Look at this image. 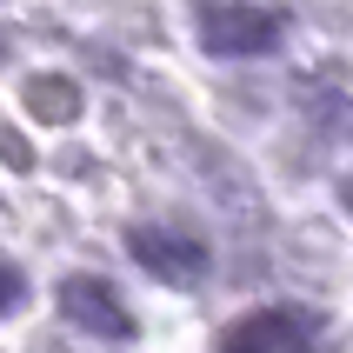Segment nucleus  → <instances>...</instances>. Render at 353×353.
Wrapping results in <instances>:
<instances>
[{
  "instance_id": "1",
  "label": "nucleus",
  "mask_w": 353,
  "mask_h": 353,
  "mask_svg": "<svg viewBox=\"0 0 353 353\" xmlns=\"http://www.w3.org/2000/svg\"><path fill=\"white\" fill-rule=\"evenodd\" d=\"M280 34H287V14L260 7V0H214V7H200V47L220 60H260L280 47Z\"/></svg>"
},
{
  "instance_id": "2",
  "label": "nucleus",
  "mask_w": 353,
  "mask_h": 353,
  "mask_svg": "<svg viewBox=\"0 0 353 353\" xmlns=\"http://www.w3.org/2000/svg\"><path fill=\"white\" fill-rule=\"evenodd\" d=\"M220 353H320V314L294 307V300L254 307L220 334Z\"/></svg>"
},
{
  "instance_id": "3",
  "label": "nucleus",
  "mask_w": 353,
  "mask_h": 353,
  "mask_svg": "<svg viewBox=\"0 0 353 353\" xmlns=\"http://www.w3.org/2000/svg\"><path fill=\"white\" fill-rule=\"evenodd\" d=\"M127 254L154 280H167V287H200L207 280V247L194 234H174V227H134L127 234Z\"/></svg>"
},
{
  "instance_id": "4",
  "label": "nucleus",
  "mask_w": 353,
  "mask_h": 353,
  "mask_svg": "<svg viewBox=\"0 0 353 353\" xmlns=\"http://www.w3.org/2000/svg\"><path fill=\"white\" fill-rule=\"evenodd\" d=\"M60 314L74 320L80 334H100V340H127V334H134V314H127V300H120L107 280H94V274L60 280Z\"/></svg>"
},
{
  "instance_id": "5",
  "label": "nucleus",
  "mask_w": 353,
  "mask_h": 353,
  "mask_svg": "<svg viewBox=\"0 0 353 353\" xmlns=\"http://www.w3.org/2000/svg\"><path fill=\"white\" fill-rule=\"evenodd\" d=\"M27 107H34L40 120H74L80 114V87L60 74H34L27 80Z\"/></svg>"
},
{
  "instance_id": "6",
  "label": "nucleus",
  "mask_w": 353,
  "mask_h": 353,
  "mask_svg": "<svg viewBox=\"0 0 353 353\" xmlns=\"http://www.w3.org/2000/svg\"><path fill=\"white\" fill-rule=\"evenodd\" d=\"M20 294H27V274H20L14 260H0V314H7V307H20Z\"/></svg>"
},
{
  "instance_id": "7",
  "label": "nucleus",
  "mask_w": 353,
  "mask_h": 353,
  "mask_svg": "<svg viewBox=\"0 0 353 353\" xmlns=\"http://www.w3.org/2000/svg\"><path fill=\"white\" fill-rule=\"evenodd\" d=\"M0 60H7V34H0Z\"/></svg>"
}]
</instances>
